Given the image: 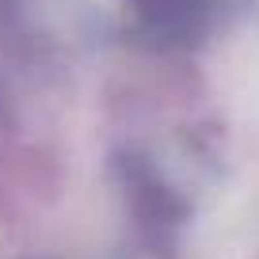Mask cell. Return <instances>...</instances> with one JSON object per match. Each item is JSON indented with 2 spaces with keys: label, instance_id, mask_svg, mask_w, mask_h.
I'll return each instance as SVG.
<instances>
[{
  "label": "cell",
  "instance_id": "1",
  "mask_svg": "<svg viewBox=\"0 0 259 259\" xmlns=\"http://www.w3.org/2000/svg\"><path fill=\"white\" fill-rule=\"evenodd\" d=\"M134 38L153 50H191L221 19V0H118Z\"/></svg>",
  "mask_w": 259,
  "mask_h": 259
}]
</instances>
